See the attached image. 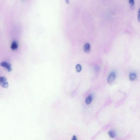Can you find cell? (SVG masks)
<instances>
[{
	"label": "cell",
	"instance_id": "cell-1",
	"mask_svg": "<svg viewBox=\"0 0 140 140\" xmlns=\"http://www.w3.org/2000/svg\"><path fill=\"white\" fill-rule=\"evenodd\" d=\"M0 84L3 88H8V84L7 79L5 77H1L0 78Z\"/></svg>",
	"mask_w": 140,
	"mask_h": 140
},
{
	"label": "cell",
	"instance_id": "cell-2",
	"mask_svg": "<svg viewBox=\"0 0 140 140\" xmlns=\"http://www.w3.org/2000/svg\"><path fill=\"white\" fill-rule=\"evenodd\" d=\"M0 65L1 66L5 68L8 72L12 71L11 65L9 63L4 61L1 63Z\"/></svg>",
	"mask_w": 140,
	"mask_h": 140
},
{
	"label": "cell",
	"instance_id": "cell-3",
	"mask_svg": "<svg viewBox=\"0 0 140 140\" xmlns=\"http://www.w3.org/2000/svg\"><path fill=\"white\" fill-rule=\"evenodd\" d=\"M116 78V75L115 73L112 72L110 74L108 78L107 81L108 83L111 84L115 80Z\"/></svg>",
	"mask_w": 140,
	"mask_h": 140
},
{
	"label": "cell",
	"instance_id": "cell-4",
	"mask_svg": "<svg viewBox=\"0 0 140 140\" xmlns=\"http://www.w3.org/2000/svg\"><path fill=\"white\" fill-rule=\"evenodd\" d=\"M18 47V44L16 41H14L12 42L11 46V48L12 50H16Z\"/></svg>",
	"mask_w": 140,
	"mask_h": 140
},
{
	"label": "cell",
	"instance_id": "cell-5",
	"mask_svg": "<svg viewBox=\"0 0 140 140\" xmlns=\"http://www.w3.org/2000/svg\"><path fill=\"white\" fill-rule=\"evenodd\" d=\"M91 47L90 44L88 43H86L84 47V51L86 53H89L90 51Z\"/></svg>",
	"mask_w": 140,
	"mask_h": 140
},
{
	"label": "cell",
	"instance_id": "cell-6",
	"mask_svg": "<svg viewBox=\"0 0 140 140\" xmlns=\"http://www.w3.org/2000/svg\"><path fill=\"white\" fill-rule=\"evenodd\" d=\"M129 3L131 9H134L135 8L134 0H129Z\"/></svg>",
	"mask_w": 140,
	"mask_h": 140
},
{
	"label": "cell",
	"instance_id": "cell-7",
	"mask_svg": "<svg viewBox=\"0 0 140 140\" xmlns=\"http://www.w3.org/2000/svg\"><path fill=\"white\" fill-rule=\"evenodd\" d=\"M137 78V76L134 73H131L129 76V78L131 81H134Z\"/></svg>",
	"mask_w": 140,
	"mask_h": 140
},
{
	"label": "cell",
	"instance_id": "cell-8",
	"mask_svg": "<svg viewBox=\"0 0 140 140\" xmlns=\"http://www.w3.org/2000/svg\"><path fill=\"white\" fill-rule=\"evenodd\" d=\"M92 95H90L86 98V102L87 105L89 104L92 101Z\"/></svg>",
	"mask_w": 140,
	"mask_h": 140
},
{
	"label": "cell",
	"instance_id": "cell-9",
	"mask_svg": "<svg viewBox=\"0 0 140 140\" xmlns=\"http://www.w3.org/2000/svg\"><path fill=\"white\" fill-rule=\"evenodd\" d=\"M108 134H109L110 137L112 138L115 137L116 135L115 132L114 131H109L108 133Z\"/></svg>",
	"mask_w": 140,
	"mask_h": 140
},
{
	"label": "cell",
	"instance_id": "cell-10",
	"mask_svg": "<svg viewBox=\"0 0 140 140\" xmlns=\"http://www.w3.org/2000/svg\"><path fill=\"white\" fill-rule=\"evenodd\" d=\"M76 71L77 72H79L81 71L82 70V67L81 65L79 64H78L76 66Z\"/></svg>",
	"mask_w": 140,
	"mask_h": 140
},
{
	"label": "cell",
	"instance_id": "cell-11",
	"mask_svg": "<svg viewBox=\"0 0 140 140\" xmlns=\"http://www.w3.org/2000/svg\"><path fill=\"white\" fill-rule=\"evenodd\" d=\"M138 20L140 22V8H139L138 14Z\"/></svg>",
	"mask_w": 140,
	"mask_h": 140
},
{
	"label": "cell",
	"instance_id": "cell-12",
	"mask_svg": "<svg viewBox=\"0 0 140 140\" xmlns=\"http://www.w3.org/2000/svg\"><path fill=\"white\" fill-rule=\"evenodd\" d=\"M72 140H77V139H76V136L75 135H74V136L73 137V138L72 139Z\"/></svg>",
	"mask_w": 140,
	"mask_h": 140
},
{
	"label": "cell",
	"instance_id": "cell-13",
	"mask_svg": "<svg viewBox=\"0 0 140 140\" xmlns=\"http://www.w3.org/2000/svg\"><path fill=\"white\" fill-rule=\"evenodd\" d=\"M65 2L68 4H69L70 3V0H65Z\"/></svg>",
	"mask_w": 140,
	"mask_h": 140
}]
</instances>
